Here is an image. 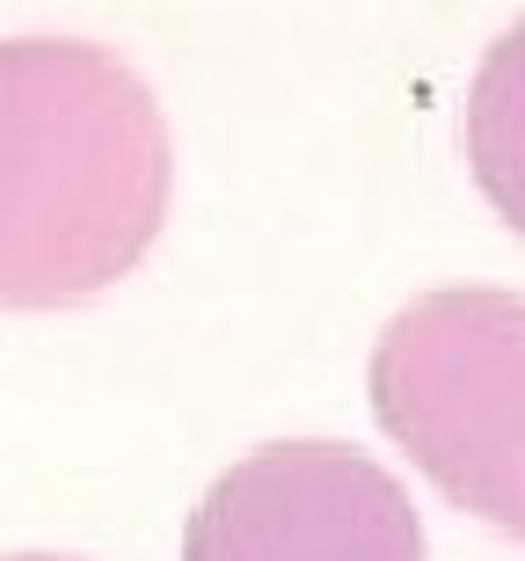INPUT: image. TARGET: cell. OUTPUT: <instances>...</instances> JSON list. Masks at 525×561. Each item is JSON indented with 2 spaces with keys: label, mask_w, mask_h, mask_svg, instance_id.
Segmentation results:
<instances>
[{
  "label": "cell",
  "mask_w": 525,
  "mask_h": 561,
  "mask_svg": "<svg viewBox=\"0 0 525 561\" xmlns=\"http://www.w3.org/2000/svg\"><path fill=\"white\" fill-rule=\"evenodd\" d=\"M175 139L153 88L95 37L0 44V307H81L161 241Z\"/></svg>",
  "instance_id": "1"
},
{
  "label": "cell",
  "mask_w": 525,
  "mask_h": 561,
  "mask_svg": "<svg viewBox=\"0 0 525 561\" xmlns=\"http://www.w3.org/2000/svg\"><path fill=\"white\" fill-rule=\"evenodd\" d=\"M379 431L453 511L525 547V299L438 285L379 329L365 365Z\"/></svg>",
  "instance_id": "2"
},
{
  "label": "cell",
  "mask_w": 525,
  "mask_h": 561,
  "mask_svg": "<svg viewBox=\"0 0 525 561\" xmlns=\"http://www.w3.org/2000/svg\"><path fill=\"white\" fill-rule=\"evenodd\" d=\"M183 561H423V518L373 453L285 437L205 489Z\"/></svg>",
  "instance_id": "3"
},
{
  "label": "cell",
  "mask_w": 525,
  "mask_h": 561,
  "mask_svg": "<svg viewBox=\"0 0 525 561\" xmlns=\"http://www.w3.org/2000/svg\"><path fill=\"white\" fill-rule=\"evenodd\" d=\"M467 175L511 233H525V15L482 51L460 110Z\"/></svg>",
  "instance_id": "4"
},
{
  "label": "cell",
  "mask_w": 525,
  "mask_h": 561,
  "mask_svg": "<svg viewBox=\"0 0 525 561\" xmlns=\"http://www.w3.org/2000/svg\"><path fill=\"white\" fill-rule=\"evenodd\" d=\"M0 561H73V554H0Z\"/></svg>",
  "instance_id": "5"
}]
</instances>
